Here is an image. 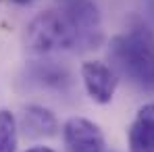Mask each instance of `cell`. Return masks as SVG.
I'll use <instances>...</instances> for the list:
<instances>
[{
	"label": "cell",
	"mask_w": 154,
	"mask_h": 152,
	"mask_svg": "<svg viewBox=\"0 0 154 152\" xmlns=\"http://www.w3.org/2000/svg\"><path fill=\"white\" fill-rule=\"evenodd\" d=\"M25 152H54L52 148H48V146H33V148H29V150Z\"/></svg>",
	"instance_id": "10"
},
{
	"label": "cell",
	"mask_w": 154,
	"mask_h": 152,
	"mask_svg": "<svg viewBox=\"0 0 154 152\" xmlns=\"http://www.w3.org/2000/svg\"><path fill=\"white\" fill-rule=\"evenodd\" d=\"M71 25L77 33V46L85 50L98 48L102 42V27H100V13L90 0H71L65 8Z\"/></svg>",
	"instance_id": "3"
},
{
	"label": "cell",
	"mask_w": 154,
	"mask_h": 152,
	"mask_svg": "<svg viewBox=\"0 0 154 152\" xmlns=\"http://www.w3.org/2000/svg\"><path fill=\"white\" fill-rule=\"evenodd\" d=\"M69 152H104V133L98 123L85 117H71L63 125Z\"/></svg>",
	"instance_id": "5"
},
{
	"label": "cell",
	"mask_w": 154,
	"mask_h": 152,
	"mask_svg": "<svg viewBox=\"0 0 154 152\" xmlns=\"http://www.w3.org/2000/svg\"><path fill=\"white\" fill-rule=\"evenodd\" d=\"M25 48L33 54L77 48V33L65 11H44L25 29Z\"/></svg>",
	"instance_id": "2"
},
{
	"label": "cell",
	"mask_w": 154,
	"mask_h": 152,
	"mask_svg": "<svg viewBox=\"0 0 154 152\" xmlns=\"http://www.w3.org/2000/svg\"><path fill=\"white\" fill-rule=\"evenodd\" d=\"M129 152H154V148H148V146H129Z\"/></svg>",
	"instance_id": "9"
},
{
	"label": "cell",
	"mask_w": 154,
	"mask_h": 152,
	"mask_svg": "<svg viewBox=\"0 0 154 152\" xmlns=\"http://www.w3.org/2000/svg\"><path fill=\"white\" fill-rule=\"evenodd\" d=\"M19 131L17 119L11 110L0 108V152H17Z\"/></svg>",
	"instance_id": "8"
},
{
	"label": "cell",
	"mask_w": 154,
	"mask_h": 152,
	"mask_svg": "<svg viewBox=\"0 0 154 152\" xmlns=\"http://www.w3.org/2000/svg\"><path fill=\"white\" fill-rule=\"evenodd\" d=\"M112 69L129 77L135 85L154 90V31L140 25L115 36L108 46Z\"/></svg>",
	"instance_id": "1"
},
{
	"label": "cell",
	"mask_w": 154,
	"mask_h": 152,
	"mask_svg": "<svg viewBox=\"0 0 154 152\" xmlns=\"http://www.w3.org/2000/svg\"><path fill=\"white\" fill-rule=\"evenodd\" d=\"M81 81L88 96L94 102L108 104L117 92L119 75L112 67L104 65L100 60H85L81 65Z\"/></svg>",
	"instance_id": "4"
},
{
	"label": "cell",
	"mask_w": 154,
	"mask_h": 152,
	"mask_svg": "<svg viewBox=\"0 0 154 152\" xmlns=\"http://www.w3.org/2000/svg\"><path fill=\"white\" fill-rule=\"evenodd\" d=\"M129 146H148L154 148V102L140 106L133 123L127 131Z\"/></svg>",
	"instance_id": "7"
},
{
	"label": "cell",
	"mask_w": 154,
	"mask_h": 152,
	"mask_svg": "<svg viewBox=\"0 0 154 152\" xmlns=\"http://www.w3.org/2000/svg\"><path fill=\"white\" fill-rule=\"evenodd\" d=\"M21 127L29 138H52L58 131V121L50 108L40 104H29L23 108Z\"/></svg>",
	"instance_id": "6"
},
{
	"label": "cell",
	"mask_w": 154,
	"mask_h": 152,
	"mask_svg": "<svg viewBox=\"0 0 154 152\" xmlns=\"http://www.w3.org/2000/svg\"><path fill=\"white\" fill-rule=\"evenodd\" d=\"M15 2H21V4H23V2H29V0H15Z\"/></svg>",
	"instance_id": "11"
}]
</instances>
